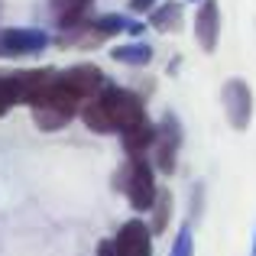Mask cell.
I'll use <instances>...</instances> for the list:
<instances>
[{
  "label": "cell",
  "mask_w": 256,
  "mask_h": 256,
  "mask_svg": "<svg viewBox=\"0 0 256 256\" xmlns=\"http://www.w3.org/2000/svg\"><path fill=\"white\" fill-rule=\"evenodd\" d=\"M82 120L94 133H126L140 120H146V107L136 91L107 84L104 94H98L94 100H88L82 107Z\"/></svg>",
  "instance_id": "obj_1"
},
{
  "label": "cell",
  "mask_w": 256,
  "mask_h": 256,
  "mask_svg": "<svg viewBox=\"0 0 256 256\" xmlns=\"http://www.w3.org/2000/svg\"><path fill=\"white\" fill-rule=\"evenodd\" d=\"M82 100L75 98V94L68 91L62 82L56 84V91L49 94V98L42 100L39 107H32V120H36L39 130L52 133V130H62V126H68L72 120H75V114H82Z\"/></svg>",
  "instance_id": "obj_2"
},
{
  "label": "cell",
  "mask_w": 256,
  "mask_h": 256,
  "mask_svg": "<svg viewBox=\"0 0 256 256\" xmlns=\"http://www.w3.org/2000/svg\"><path fill=\"white\" fill-rule=\"evenodd\" d=\"M52 46V36L36 26H6L0 30V58H23L39 56Z\"/></svg>",
  "instance_id": "obj_3"
},
{
  "label": "cell",
  "mask_w": 256,
  "mask_h": 256,
  "mask_svg": "<svg viewBox=\"0 0 256 256\" xmlns=\"http://www.w3.org/2000/svg\"><path fill=\"white\" fill-rule=\"evenodd\" d=\"M182 150V126L175 120L172 110L162 114V120L156 124V143H152V156H156V169L172 175L175 172V159Z\"/></svg>",
  "instance_id": "obj_4"
},
{
  "label": "cell",
  "mask_w": 256,
  "mask_h": 256,
  "mask_svg": "<svg viewBox=\"0 0 256 256\" xmlns=\"http://www.w3.org/2000/svg\"><path fill=\"white\" fill-rule=\"evenodd\" d=\"M220 100H224V114H227V124L234 130H246L253 120V91L244 78H230L220 88Z\"/></svg>",
  "instance_id": "obj_5"
},
{
  "label": "cell",
  "mask_w": 256,
  "mask_h": 256,
  "mask_svg": "<svg viewBox=\"0 0 256 256\" xmlns=\"http://www.w3.org/2000/svg\"><path fill=\"white\" fill-rule=\"evenodd\" d=\"M58 82L68 88V91L75 94L82 104L94 100L98 94H104V88L110 84V82L104 78V72H100L98 65H91V62H82V65H72V68L58 72Z\"/></svg>",
  "instance_id": "obj_6"
},
{
  "label": "cell",
  "mask_w": 256,
  "mask_h": 256,
  "mask_svg": "<svg viewBox=\"0 0 256 256\" xmlns=\"http://www.w3.org/2000/svg\"><path fill=\"white\" fill-rule=\"evenodd\" d=\"M126 201H130L136 211H152V204H156V169L150 166V159H143V162H133L130 175H126V188H124Z\"/></svg>",
  "instance_id": "obj_7"
},
{
  "label": "cell",
  "mask_w": 256,
  "mask_h": 256,
  "mask_svg": "<svg viewBox=\"0 0 256 256\" xmlns=\"http://www.w3.org/2000/svg\"><path fill=\"white\" fill-rule=\"evenodd\" d=\"M16 75V84H20V104L39 107L58 84V72L56 68H26V72H13Z\"/></svg>",
  "instance_id": "obj_8"
},
{
  "label": "cell",
  "mask_w": 256,
  "mask_h": 256,
  "mask_svg": "<svg viewBox=\"0 0 256 256\" xmlns=\"http://www.w3.org/2000/svg\"><path fill=\"white\" fill-rule=\"evenodd\" d=\"M194 39L204 52H214L220 42V6L218 0H204L194 13Z\"/></svg>",
  "instance_id": "obj_9"
},
{
  "label": "cell",
  "mask_w": 256,
  "mask_h": 256,
  "mask_svg": "<svg viewBox=\"0 0 256 256\" xmlns=\"http://www.w3.org/2000/svg\"><path fill=\"white\" fill-rule=\"evenodd\" d=\"M114 240L124 256H152V230L143 220H126Z\"/></svg>",
  "instance_id": "obj_10"
},
{
  "label": "cell",
  "mask_w": 256,
  "mask_h": 256,
  "mask_svg": "<svg viewBox=\"0 0 256 256\" xmlns=\"http://www.w3.org/2000/svg\"><path fill=\"white\" fill-rule=\"evenodd\" d=\"M52 42L62 46V49H98L100 42H107V36L98 30L94 20H84V23L72 26V30H58L52 36Z\"/></svg>",
  "instance_id": "obj_11"
},
{
  "label": "cell",
  "mask_w": 256,
  "mask_h": 256,
  "mask_svg": "<svg viewBox=\"0 0 256 256\" xmlns=\"http://www.w3.org/2000/svg\"><path fill=\"white\" fill-rule=\"evenodd\" d=\"M120 140H124L126 159H130V162H143V159L152 152V143H156V124L146 117V120H140L133 130L120 133Z\"/></svg>",
  "instance_id": "obj_12"
},
{
  "label": "cell",
  "mask_w": 256,
  "mask_h": 256,
  "mask_svg": "<svg viewBox=\"0 0 256 256\" xmlns=\"http://www.w3.org/2000/svg\"><path fill=\"white\" fill-rule=\"evenodd\" d=\"M94 0H49V16L58 30H72V26L91 20Z\"/></svg>",
  "instance_id": "obj_13"
},
{
  "label": "cell",
  "mask_w": 256,
  "mask_h": 256,
  "mask_svg": "<svg viewBox=\"0 0 256 256\" xmlns=\"http://www.w3.org/2000/svg\"><path fill=\"white\" fill-rule=\"evenodd\" d=\"M182 20H185V6H182V0H166V4H159L156 10L150 13V26L156 32H178Z\"/></svg>",
  "instance_id": "obj_14"
},
{
  "label": "cell",
  "mask_w": 256,
  "mask_h": 256,
  "mask_svg": "<svg viewBox=\"0 0 256 256\" xmlns=\"http://www.w3.org/2000/svg\"><path fill=\"white\" fill-rule=\"evenodd\" d=\"M110 58L120 65H133V68H146L152 62V46L146 42H126V46H114Z\"/></svg>",
  "instance_id": "obj_15"
},
{
  "label": "cell",
  "mask_w": 256,
  "mask_h": 256,
  "mask_svg": "<svg viewBox=\"0 0 256 256\" xmlns=\"http://www.w3.org/2000/svg\"><path fill=\"white\" fill-rule=\"evenodd\" d=\"M169 218H172V192H169V188H159L156 204H152V224H150V230L159 237V234L169 227Z\"/></svg>",
  "instance_id": "obj_16"
},
{
  "label": "cell",
  "mask_w": 256,
  "mask_h": 256,
  "mask_svg": "<svg viewBox=\"0 0 256 256\" xmlns=\"http://www.w3.org/2000/svg\"><path fill=\"white\" fill-rule=\"evenodd\" d=\"M20 104V84H16V75H0V117L10 114L13 107Z\"/></svg>",
  "instance_id": "obj_17"
},
{
  "label": "cell",
  "mask_w": 256,
  "mask_h": 256,
  "mask_svg": "<svg viewBox=\"0 0 256 256\" xmlns=\"http://www.w3.org/2000/svg\"><path fill=\"white\" fill-rule=\"evenodd\" d=\"M94 23H98V30L104 32L107 39H110V36H117V32H126L130 20H126V16H120V13H104V16H98Z\"/></svg>",
  "instance_id": "obj_18"
},
{
  "label": "cell",
  "mask_w": 256,
  "mask_h": 256,
  "mask_svg": "<svg viewBox=\"0 0 256 256\" xmlns=\"http://www.w3.org/2000/svg\"><path fill=\"white\" fill-rule=\"evenodd\" d=\"M169 256H194V234L188 224H182V230L175 234V244H172Z\"/></svg>",
  "instance_id": "obj_19"
},
{
  "label": "cell",
  "mask_w": 256,
  "mask_h": 256,
  "mask_svg": "<svg viewBox=\"0 0 256 256\" xmlns=\"http://www.w3.org/2000/svg\"><path fill=\"white\" fill-rule=\"evenodd\" d=\"M98 256H124L117 246V240H100L98 244Z\"/></svg>",
  "instance_id": "obj_20"
},
{
  "label": "cell",
  "mask_w": 256,
  "mask_h": 256,
  "mask_svg": "<svg viewBox=\"0 0 256 256\" xmlns=\"http://www.w3.org/2000/svg\"><path fill=\"white\" fill-rule=\"evenodd\" d=\"M159 6V0H130V10L133 13H152Z\"/></svg>",
  "instance_id": "obj_21"
},
{
  "label": "cell",
  "mask_w": 256,
  "mask_h": 256,
  "mask_svg": "<svg viewBox=\"0 0 256 256\" xmlns=\"http://www.w3.org/2000/svg\"><path fill=\"white\" fill-rule=\"evenodd\" d=\"M143 30H146V26H143V23H136V20H130V26H126V32H130V36H140Z\"/></svg>",
  "instance_id": "obj_22"
},
{
  "label": "cell",
  "mask_w": 256,
  "mask_h": 256,
  "mask_svg": "<svg viewBox=\"0 0 256 256\" xmlns=\"http://www.w3.org/2000/svg\"><path fill=\"white\" fill-rule=\"evenodd\" d=\"M253 256H256V237H253Z\"/></svg>",
  "instance_id": "obj_23"
},
{
  "label": "cell",
  "mask_w": 256,
  "mask_h": 256,
  "mask_svg": "<svg viewBox=\"0 0 256 256\" xmlns=\"http://www.w3.org/2000/svg\"><path fill=\"white\" fill-rule=\"evenodd\" d=\"M0 10H4V4H0Z\"/></svg>",
  "instance_id": "obj_24"
},
{
  "label": "cell",
  "mask_w": 256,
  "mask_h": 256,
  "mask_svg": "<svg viewBox=\"0 0 256 256\" xmlns=\"http://www.w3.org/2000/svg\"><path fill=\"white\" fill-rule=\"evenodd\" d=\"M192 4H194V0H192Z\"/></svg>",
  "instance_id": "obj_25"
}]
</instances>
